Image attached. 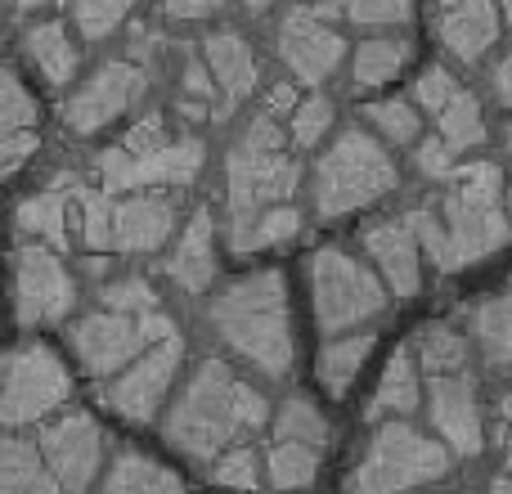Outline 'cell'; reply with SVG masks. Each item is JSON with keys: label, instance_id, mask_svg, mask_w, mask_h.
I'll use <instances>...</instances> for the list:
<instances>
[{"label": "cell", "instance_id": "cell-29", "mask_svg": "<svg viewBox=\"0 0 512 494\" xmlns=\"http://www.w3.org/2000/svg\"><path fill=\"white\" fill-rule=\"evenodd\" d=\"M472 333L495 369H512V283L472 310Z\"/></svg>", "mask_w": 512, "mask_h": 494}, {"label": "cell", "instance_id": "cell-3", "mask_svg": "<svg viewBox=\"0 0 512 494\" xmlns=\"http://www.w3.org/2000/svg\"><path fill=\"white\" fill-rule=\"evenodd\" d=\"M212 333L248 360L261 378H288L297 364V333H292L288 283L279 270H256L216 292L207 306Z\"/></svg>", "mask_w": 512, "mask_h": 494}, {"label": "cell", "instance_id": "cell-25", "mask_svg": "<svg viewBox=\"0 0 512 494\" xmlns=\"http://www.w3.org/2000/svg\"><path fill=\"white\" fill-rule=\"evenodd\" d=\"M23 50H27V59L36 63V72H41L50 86H68V81L77 77V68H81L77 41H72V32L63 23H54V18L27 27Z\"/></svg>", "mask_w": 512, "mask_h": 494}, {"label": "cell", "instance_id": "cell-16", "mask_svg": "<svg viewBox=\"0 0 512 494\" xmlns=\"http://www.w3.org/2000/svg\"><path fill=\"white\" fill-rule=\"evenodd\" d=\"M427 409H432V427L445 450L459 454V459L481 454L486 432H481V405H477V387H472L468 369L432 373V382H427Z\"/></svg>", "mask_w": 512, "mask_h": 494}, {"label": "cell", "instance_id": "cell-7", "mask_svg": "<svg viewBox=\"0 0 512 494\" xmlns=\"http://www.w3.org/2000/svg\"><path fill=\"white\" fill-rule=\"evenodd\" d=\"M310 297L315 319L328 337L355 333L387 310V283L342 247H319L310 256Z\"/></svg>", "mask_w": 512, "mask_h": 494}, {"label": "cell", "instance_id": "cell-15", "mask_svg": "<svg viewBox=\"0 0 512 494\" xmlns=\"http://www.w3.org/2000/svg\"><path fill=\"white\" fill-rule=\"evenodd\" d=\"M36 450H41L45 468L54 472L63 494H86L95 486L99 468H104V432H99V423L90 414H81V409L45 423Z\"/></svg>", "mask_w": 512, "mask_h": 494}, {"label": "cell", "instance_id": "cell-2", "mask_svg": "<svg viewBox=\"0 0 512 494\" xmlns=\"http://www.w3.org/2000/svg\"><path fill=\"white\" fill-rule=\"evenodd\" d=\"M265 423H270V405L261 391L243 382L225 360H203L171 400L162 436L185 459L212 463L248 432H261Z\"/></svg>", "mask_w": 512, "mask_h": 494}, {"label": "cell", "instance_id": "cell-8", "mask_svg": "<svg viewBox=\"0 0 512 494\" xmlns=\"http://www.w3.org/2000/svg\"><path fill=\"white\" fill-rule=\"evenodd\" d=\"M68 396L72 378L50 346L27 342L5 351V360H0V423L9 432L50 418Z\"/></svg>", "mask_w": 512, "mask_h": 494}, {"label": "cell", "instance_id": "cell-53", "mask_svg": "<svg viewBox=\"0 0 512 494\" xmlns=\"http://www.w3.org/2000/svg\"><path fill=\"white\" fill-rule=\"evenodd\" d=\"M504 212H508V221H512V185L504 189Z\"/></svg>", "mask_w": 512, "mask_h": 494}, {"label": "cell", "instance_id": "cell-13", "mask_svg": "<svg viewBox=\"0 0 512 494\" xmlns=\"http://www.w3.org/2000/svg\"><path fill=\"white\" fill-rule=\"evenodd\" d=\"M185 364V342L180 333L153 342L149 351H140L122 373H113L104 387V405L126 423H153L167 400V391L176 387V373Z\"/></svg>", "mask_w": 512, "mask_h": 494}, {"label": "cell", "instance_id": "cell-28", "mask_svg": "<svg viewBox=\"0 0 512 494\" xmlns=\"http://www.w3.org/2000/svg\"><path fill=\"white\" fill-rule=\"evenodd\" d=\"M369 351H373V333H364V328H355V333H337V337H328L324 351H319V382H324L328 396L342 400L346 391H351L355 373L364 369Z\"/></svg>", "mask_w": 512, "mask_h": 494}, {"label": "cell", "instance_id": "cell-34", "mask_svg": "<svg viewBox=\"0 0 512 494\" xmlns=\"http://www.w3.org/2000/svg\"><path fill=\"white\" fill-rule=\"evenodd\" d=\"M436 135L445 140V149H450V153L477 149V144L486 140V117H481L477 95L459 90V95H454L450 104H445V113L436 117Z\"/></svg>", "mask_w": 512, "mask_h": 494}, {"label": "cell", "instance_id": "cell-58", "mask_svg": "<svg viewBox=\"0 0 512 494\" xmlns=\"http://www.w3.org/2000/svg\"><path fill=\"white\" fill-rule=\"evenodd\" d=\"M0 72H5V68H0Z\"/></svg>", "mask_w": 512, "mask_h": 494}, {"label": "cell", "instance_id": "cell-18", "mask_svg": "<svg viewBox=\"0 0 512 494\" xmlns=\"http://www.w3.org/2000/svg\"><path fill=\"white\" fill-rule=\"evenodd\" d=\"M364 247L378 261V279L387 283L396 297H414L423 288V247H418L409 221H378L364 230Z\"/></svg>", "mask_w": 512, "mask_h": 494}, {"label": "cell", "instance_id": "cell-17", "mask_svg": "<svg viewBox=\"0 0 512 494\" xmlns=\"http://www.w3.org/2000/svg\"><path fill=\"white\" fill-rule=\"evenodd\" d=\"M176 234V203L162 189L113 198V252H158Z\"/></svg>", "mask_w": 512, "mask_h": 494}, {"label": "cell", "instance_id": "cell-26", "mask_svg": "<svg viewBox=\"0 0 512 494\" xmlns=\"http://www.w3.org/2000/svg\"><path fill=\"white\" fill-rule=\"evenodd\" d=\"M0 494H63L36 441H23V436L0 441Z\"/></svg>", "mask_w": 512, "mask_h": 494}, {"label": "cell", "instance_id": "cell-49", "mask_svg": "<svg viewBox=\"0 0 512 494\" xmlns=\"http://www.w3.org/2000/svg\"><path fill=\"white\" fill-rule=\"evenodd\" d=\"M490 494H512V477H504V481H495V486H490Z\"/></svg>", "mask_w": 512, "mask_h": 494}, {"label": "cell", "instance_id": "cell-54", "mask_svg": "<svg viewBox=\"0 0 512 494\" xmlns=\"http://www.w3.org/2000/svg\"><path fill=\"white\" fill-rule=\"evenodd\" d=\"M499 409H504V418L512 423V396H504V405H499Z\"/></svg>", "mask_w": 512, "mask_h": 494}, {"label": "cell", "instance_id": "cell-27", "mask_svg": "<svg viewBox=\"0 0 512 494\" xmlns=\"http://www.w3.org/2000/svg\"><path fill=\"white\" fill-rule=\"evenodd\" d=\"M104 494H185V481H180L167 463L126 450L108 463Z\"/></svg>", "mask_w": 512, "mask_h": 494}, {"label": "cell", "instance_id": "cell-33", "mask_svg": "<svg viewBox=\"0 0 512 494\" xmlns=\"http://www.w3.org/2000/svg\"><path fill=\"white\" fill-rule=\"evenodd\" d=\"M274 441H297V445H315V450H324L328 445V418L319 414L315 400L306 396H288L279 405V414H274Z\"/></svg>", "mask_w": 512, "mask_h": 494}, {"label": "cell", "instance_id": "cell-57", "mask_svg": "<svg viewBox=\"0 0 512 494\" xmlns=\"http://www.w3.org/2000/svg\"><path fill=\"white\" fill-rule=\"evenodd\" d=\"M504 144H508V153H512V126H508V131H504Z\"/></svg>", "mask_w": 512, "mask_h": 494}, {"label": "cell", "instance_id": "cell-44", "mask_svg": "<svg viewBox=\"0 0 512 494\" xmlns=\"http://www.w3.org/2000/svg\"><path fill=\"white\" fill-rule=\"evenodd\" d=\"M171 135H167V122H162L158 113H149V117H140V122L126 131V140L117 144L122 153H131V158H144V153H153V149H162Z\"/></svg>", "mask_w": 512, "mask_h": 494}, {"label": "cell", "instance_id": "cell-9", "mask_svg": "<svg viewBox=\"0 0 512 494\" xmlns=\"http://www.w3.org/2000/svg\"><path fill=\"white\" fill-rule=\"evenodd\" d=\"M171 333H176V324H171L162 310H153V315L90 310V315H81L77 324L68 328V342L90 378H113V373H122L140 351H149L153 342H162V337H171Z\"/></svg>", "mask_w": 512, "mask_h": 494}, {"label": "cell", "instance_id": "cell-39", "mask_svg": "<svg viewBox=\"0 0 512 494\" xmlns=\"http://www.w3.org/2000/svg\"><path fill=\"white\" fill-rule=\"evenodd\" d=\"M99 301H104V310H117V315H153L158 310V292L144 274H122V279L104 283Z\"/></svg>", "mask_w": 512, "mask_h": 494}, {"label": "cell", "instance_id": "cell-23", "mask_svg": "<svg viewBox=\"0 0 512 494\" xmlns=\"http://www.w3.org/2000/svg\"><path fill=\"white\" fill-rule=\"evenodd\" d=\"M418 355L414 346H400L396 355L387 360V369H382L378 378V391H373L369 409H364V418L369 423H382V418H409L418 405H423V378H418Z\"/></svg>", "mask_w": 512, "mask_h": 494}, {"label": "cell", "instance_id": "cell-37", "mask_svg": "<svg viewBox=\"0 0 512 494\" xmlns=\"http://www.w3.org/2000/svg\"><path fill=\"white\" fill-rule=\"evenodd\" d=\"M301 234V212L292 203H279V207H265L261 216L252 221V230L243 234L239 252H256V247H283Z\"/></svg>", "mask_w": 512, "mask_h": 494}, {"label": "cell", "instance_id": "cell-21", "mask_svg": "<svg viewBox=\"0 0 512 494\" xmlns=\"http://www.w3.org/2000/svg\"><path fill=\"white\" fill-rule=\"evenodd\" d=\"M162 274H167L180 292L212 288V279H216V221L207 207H198V212L189 216V225L176 239V252L162 261Z\"/></svg>", "mask_w": 512, "mask_h": 494}, {"label": "cell", "instance_id": "cell-35", "mask_svg": "<svg viewBox=\"0 0 512 494\" xmlns=\"http://www.w3.org/2000/svg\"><path fill=\"white\" fill-rule=\"evenodd\" d=\"M418 369L427 373H463L468 369V342L454 333L450 324H427L414 342Z\"/></svg>", "mask_w": 512, "mask_h": 494}, {"label": "cell", "instance_id": "cell-55", "mask_svg": "<svg viewBox=\"0 0 512 494\" xmlns=\"http://www.w3.org/2000/svg\"><path fill=\"white\" fill-rule=\"evenodd\" d=\"M504 459H508V468H512V436H508V445H504Z\"/></svg>", "mask_w": 512, "mask_h": 494}, {"label": "cell", "instance_id": "cell-14", "mask_svg": "<svg viewBox=\"0 0 512 494\" xmlns=\"http://www.w3.org/2000/svg\"><path fill=\"white\" fill-rule=\"evenodd\" d=\"M328 14H337V5H319V9H292L279 23V59L301 86H324L346 59V41Z\"/></svg>", "mask_w": 512, "mask_h": 494}, {"label": "cell", "instance_id": "cell-20", "mask_svg": "<svg viewBox=\"0 0 512 494\" xmlns=\"http://www.w3.org/2000/svg\"><path fill=\"white\" fill-rule=\"evenodd\" d=\"M436 41L459 63L486 59V50L499 41V5L495 0H459L436 14Z\"/></svg>", "mask_w": 512, "mask_h": 494}, {"label": "cell", "instance_id": "cell-52", "mask_svg": "<svg viewBox=\"0 0 512 494\" xmlns=\"http://www.w3.org/2000/svg\"><path fill=\"white\" fill-rule=\"evenodd\" d=\"M243 5H248V9H252V14H261V9H265V5H270V0H243Z\"/></svg>", "mask_w": 512, "mask_h": 494}, {"label": "cell", "instance_id": "cell-6", "mask_svg": "<svg viewBox=\"0 0 512 494\" xmlns=\"http://www.w3.org/2000/svg\"><path fill=\"white\" fill-rule=\"evenodd\" d=\"M450 450L436 436H423L414 423H382L369 436L360 463H355L346 494H409L441 481L450 472Z\"/></svg>", "mask_w": 512, "mask_h": 494}, {"label": "cell", "instance_id": "cell-1", "mask_svg": "<svg viewBox=\"0 0 512 494\" xmlns=\"http://www.w3.org/2000/svg\"><path fill=\"white\" fill-rule=\"evenodd\" d=\"M405 221L418 247L445 274L486 261L490 252L512 243V221L504 212V176H499L495 162L454 167L445 176L441 198L414 207Z\"/></svg>", "mask_w": 512, "mask_h": 494}, {"label": "cell", "instance_id": "cell-4", "mask_svg": "<svg viewBox=\"0 0 512 494\" xmlns=\"http://www.w3.org/2000/svg\"><path fill=\"white\" fill-rule=\"evenodd\" d=\"M301 167L288 153V135H283L279 117L256 113L248 131L234 140L225 153V207H230V247L239 252L243 234L265 207L292 203L297 194Z\"/></svg>", "mask_w": 512, "mask_h": 494}, {"label": "cell", "instance_id": "cell-31", "mask_svg": "<svg viewBox=\"0 0 512 494\" xmlns=\"http://www.w3.org/2000/svg\"><path fill=\"white\" fill-rule=\"evenodd\" d=\"M68 203H72V212H77L81 243H86L90 252H113V194L68 180Z\"/></svg>", "mask_w": 512, "mask_h": 494}, {"label": "cell", "instance_id": "cell-11", "mask_svg": "<svg viewBox=\"0 0 512 494\" xmlns=\"http://www.w3.org/2000/svg\"><path fill=\"white\" fill-rule=\"evenodd\" d=\"M149 90V72L135 59H108L63 99L59 117L72 135H99L104 126H113L122 113H131Z\"/></svg>", "mask_w": 512, "mask_h": 494}, {"label": "cell", "instance_id": "cell-30", "mask_svg": "<svg viewBox=\"0 0 512 494\" xmlns=\"http://www.w3.org/2000/svg\"><path fill=\"white\" fill-rule=\"evenodd\" d=\"M409 63V41L405 36H369L351 59V81L360 90L387 86L391 77H400Z\"/></svg>", "mask_w": 512, "mask_h": 494}, {"label": "cell", "instance_id": "cell-32", "mask_svg": "<svg viewBox=\"0 0 512 494\" xmlns=\"http://www.w3.org/2000/svg\"><path fill=\"white\" fill-rule=\"evenodd\" d=\"M319 454L315 445H297V441H274L265 454V481L274 490H306L319 477Z\"/></svg>", "mask_w": 512, "mask_h": 494}, {"label": "cell", "instance_id": "cell-40", "mask_svg": "<svg viewBox=\"0 0 512 494\" xmlns=\"http://www.w3.org/2000/svg\"><path fill=\"white\" fill-rule=\"evenodd\" d=\"M333 131V99L324 95H310L306 104L292 108V122H288V144L297 149H315L324 135Z\"/></svg>", "mask_w": 512, "mask_h": 494}, {"label": "cell", "instance_id": "cell-12", "mask_svg": "<svg viewBox=\"0 0 512 494\" xmlns=\"http://www.w3.org/2000/svg\"><path fill=\"white\" fill-rule=\"evenodd\" d=\"M77 306V279L68 261L45 243H18L14 252V310L18 324H63Z\"/></svg>", "mask_w": 512, "mask_h": 494}, {"label": "cell", "instance_id": "cell-45", "mask_svg": "<svg viewBox=\"0 0 512 494\" xmlns=\"http://www.w3.org/2000/svg\"><path fill=\"white\" fill-rule=\"evenodd\" d=\"M414 162H418V171H423L427 180H445L454 171V153L445 149L441 135H423V140L414 144Z\"/></svg>", "mask_w": 512, "mask_h": 494}, {"label": "cell", "instance_id": "cell-22", "mask_svg": "<svg viewBox=\"0 0 512 494\" xmlns=\"http://www.w3.org/2000/svg\"><path fill=\"white\" fill-rule=\"evenodd\" d=\"M203 63L212 72L216 90H221V108L230 113L239 99H248L261 81V68H256L252 45L243 41L239 32H212L203 41Z\"/></svg>", "mask_w": 512, "mask_h": 494}, {"label": "cell", "instance_id": "cell-56", "mask_svg": "<svg viewBox=\"0 0 512 494\" xmlns=\"http://www.w3.org/2000/svg\"><path fill=\"white\" fill-rule=\"evenodd\" d=\"M450 5H459V0H436V9H450Z\"/></svg>", "mask_w": 512, "mask_h": 494}, {"label": "cell", "instance_id": "cell-46", "mask_svg": "<svg viewBox=\"0 0 512 494\" xmlns=\"http://www.w3.org/2000/svg\"><path fill=\"white\" fill-rule=\"evenodd\" d=\"M225 0H162V18L171 23H203V18L221 14Z\"/></svg>", "mask_w": 512, "mask_h": 494}, {"label": "cell", "instance_id": "cell-5", "mask_svg": "<svg viewBox=\"0 0 512 494\" xmlns=\"http://www.w3.org/2000/svg\"><path fill=\"white\" fill-rule=\"evenodd\" d=\"M396 185L400 171L391 162L387 144L364 131H342L315 162V207L324 221L382 203Z\"/></svg>", "mask_w": 512, "mask_h": 494}, {"label": "cell", "instance_id": "cell-36", "mask_svg": "<svg viewBox=\"0 0 512 494\" xmlns=\"http://www.w3.org/2000/svg\"><path fill=\"white\" fill-rule=\"evenodd\" d=\"M364 122L378 131L387 144H418L423 140V117H418L414 99H373L364 108Z\"/></svg>", "mask_w": 512, "mask_h": 494}, {"label": "cell", "instance_id": "cell-47", "mask_svg": "<svg viewBox=\"0 0 512 494\" xmlns=\"http://www.w3.org/2000/svg\"><path fill=\"white\" fill-rule=\"evenodd\" d=\"M490 81H495V95H499V104H508V108H512V50H508L504 59L495 63V77H490Z\"/></svg>", "mask_w": 512, "mask_h": 494}, {"label": "cell", "instance_id": "cell-19", "mask_svg": "<svg viewBox=\"0 0 512 494\" xmlns=\"http://www.w3.org/2000/svg\"><path fill=\"white\" fill-rule=\"evenodd\" d=\"M41 149L36 135V99L14 72H0V180L18 176Z\"/></svg>", "mask_w": 512, "mask_h": 494}, {"label": "cell", "instance_id": "cell-10", "mask_svg": "<svg viewBox=\"0 0 512 494\" xmlns=\"http://www.w3.org/2000/svg\"><path fill=\"white\" fill-rule=\"evenodd\" d=\"M207 162V149L198 135H180L167 140L162 149L131 158L122 149H104L99 153V185L104 194H144V189H185L198 180Z\"/></svg>", "mask_w": 512, "mask_h": 494}, {"label": "cell", "instance_id": "cell-51", "mask_svg": "<svg viewBox=\"0 0 512 494\" xmlns=\"http://www.w3.org/2000/svg\"><path fill=\"white\" fill-rule=\"evenodd\" d=\"M495 5H499V14H504L508 23H512V0H495Z\"/></svg>", "mask_w": 512, "mask_h": 494}, {"label": "cell", "instance_id": "cell-38", "mask_svg": "<svg viewBox=\"0 0 512 494\" xmlns=\"http://www.w3.org/2000/svg\"><path fill=\"white\" fill-rule=\"evenodd\" d=\"M131 5H135V0H68L72 23L81 27V36H86V41H104V36H113L117 27L126 23Z\"/></svg>", "mask_w": 512, "mask_h": 494}, {"label": "cell", "instance_id": "cell-24", "mask_svg": "<svg viewBox=\"0 0 512 494\" xmlns=\"http://www.w3.org/2000/svg\"><path fill=\"white\" fill-rule=\"evenodd\" d=\"M68 216H72L68 180H59V185H50V189H41V194L23 198V203H18V212H14V225H18V234H23V239L63 252V247H68Z\"/></svg>", "mask_w": 512, "mask_h": 494}, {"label": "cell", "instance_id": "cell-42", "mask_svg": "<svg viewBox=\"0 0 512 494\" xmlns=\"http://www.w3.org/2000/svg\"><path fill=\"white\" fill-rule=\"evenodd\" d=\"M337 14H346L360 27H396L409 23L414 0H337Z\"/></svg>", "mask_w": 512, "mask_h": 494}, {"label": "cell", "instance_id": "cell-48", "mask_svg": "<svg viewBox=\"0 0 512 494\" xmlns=\"http://www.w3.org/2000/svg\"><path fill=\"white\" fill-rule=\"evenodd\" d=\"M288 104H292V90H288V86H274V90H270V99H265V113L279 117Z\"/></svg>", "mask_w": 512, "mask_h": 494}, {"label": "cell", "instance_id": "cell-43", "mask_svg": "<svg viewBox=\"0 0 512 494\" xmlns=\"http://www.w3.org/2000/svg\"><path fill=\"white\" fill-rule=\"evenodd\" d=\"M454 95H459V81H454L450 68H441V63H436V68H427L423 77L414 81V108H423V113L441 117L445 104H450Z\"/></svg>", "mask_w": 512, "mask_h": 494}, {"label": "cell", "instance_id": "cell-41", "mask_svg": "<svg viewBox=\"0 0 512 494\" xmlns=\"http://www.w3.org/2000/svg\"><path fill=\"white\" fill-rule=\"evenodd\" d=\"M212 481L225 490H256L261 486V454L252 445H230L221 459H212Z\"/></svg>", "mask_w": 512, "mask_h": 494}, {"label": "cell", "instance_id": "cell-50", "mask_svg": "<svg viewBox=\"0 0 512 494\" xmlns=\"http://www.w3.org/2000/svg\"><path fill=\"white\" fill-rule=\"evenodd\" d=\"M14 5L27 14V9H41V5H50V0H14Z\"/></svg>", "mask_w": 512, "mask_h": 494}]
</instances>
